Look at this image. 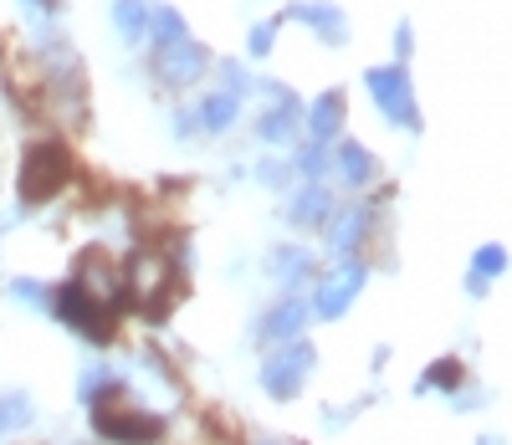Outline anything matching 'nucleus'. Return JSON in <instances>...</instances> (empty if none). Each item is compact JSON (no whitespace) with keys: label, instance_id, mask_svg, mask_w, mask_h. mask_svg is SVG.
<instances>
[{"label":"nucleus","instance_id":"13","mask_svg":"<svg viewBox=\"0 0 512 445\" xmlns=\"http://www.w3.org/2000/svg\"><path fill=\"white\" fill-rule=\"evenodd\" d=\"M338 123H344V98H338V93H323L318 103H313V139L323 144V139H333V133H338Z\"/></svg>","mask_w":512,"mask_h":445},{"label":"nucleus","instance_id":"11","mask_svg":"<svg viewBox=\"0 0 512 445\" xmlns=\"http://www.w3.org/2000/svg\"><path fill=\"white\" fill-rule=\"evenodd\" d=\"M364 226H369V210H364V205H349L344 215L333 220V236H328V246H333L338 256H349V251H354V241L364 236Z\"/></svg>","mask_w":512,"mask_h":445},{"label":"nucleus","instance_id":"15","mask_svg":"<svg viewBox=\"0 0 512 445\" xmlns=\"http://www.w3.org/2000/svg\"><path fill=\"white\" fill-rule=\"evenodd\" d=\"M338 169H344V180H349V185H364L369 174H374V159H369V149L344 144V154H338Z\"/></svg>","mask_w":512,"mask_h":445},{"label":"nucleus","instance_id":"22","mask_svg":"<svg viewBox=\"0 0 512 445\" xmlns=\"http://www.w3.org/2000/svg\"><path fill=\"white\" fill-rule=\"evenodd\" d=\"M297 169H303V174H313V180H318V174L328 169V154H323V144H313V149H303V154H297Z\"/></svg>","mask_w":512,"mask_h":445},{"label":"nucleus","instance_id":"10","mask_svg":"<svg viewBox=\"0 0 512 445\" xmlns=\"http://www.w3.org/2000/svg\"><path fill=\"white\" fill-rule=\"evenodd\" d=\"M333 215V200L323 185H308L303 195L292 200V226H323V220Z\"/></svg>","mask_w":512,"mask_h":445},{"label":"nucleus","instance_id":"14","mask_svg":"<svg viewBox=\"0 0 512 445\" xmlns=\"http://www.w3.org/2000/svg\"><path fill=\"white\" fill-rule=\"evenodd\" d=\"M303 323H308V307H303V302H282L277 313L267 318L262 333H267V338H297V328H303Z\"/></svg>","mask_w":512,"mask_h":445},{"label":"nucleus","instance_id":"1","mask_svg":"<svg viewBox=\"0 0 512 445\" xmlns=\"http://www.w3.org/2000/svg\"><path fill=\"white\" fill-rule=\"evenodd\" d=\"M67 180H72V154H67L62 144H36V149H26V159H21L16 190H21L26 205H41V200H52Z\"/></svg>","mask_w":512,"mask_h":445},{"label":"nucleus","instance_id":"21","mask_svg":"<svg viewBox=\"0 0 512 445\" xmlns=\"http://www.w3.org/2000/svg\"><path fill=\"white\" fill-rule=\"evenodd\" d=\"M103 384H113V369H88V374L77 379V394H82V399H98Z\"/></svg>","mask_w":512,"mask_h":445},{"label":"nucleus","instance_id":"18","mask_svg":"<svg viewBox=\"0 0 512 445\" xmlns=\"http://www.w3.org/2000/svg\"><path fill=\"white\" fill-rule=\"evenodd\" d=\"M502 266H507V251H502V246H482L477 261H472V282H477L472 292H482V277H497Z\"/></svg>","mask_w":512,"mask_h":445},{"label":"nucleus","instance_id":"29","mask_svg":"<svg viewBox=\"0 0 512 445\" xmlns=\"http://www.w3.org/2000/svg\"><path fill=\"white\" fill-rule=\"evenodd\" d=\"M482 445H497V440H482Z\"/></svg>","mask_w":512,"mask_h":445},{"label":"nucleus","instance_id":"7","mask_svg":"<svg viewBox=\"0 0 512 445\" xmlns=\"http://www.w3.org/2000/svg\"><path fill=\"white\" fill-rule=\"evenodd\" d=\"M205 52L195 47V41L185 36V41H175V47H164V52H154V72L169 82V87H185V82H195L200 72H205Z\"/></svg>","mask_w":512,"mask_h":445},{"label":"nucleus","instance_id":"28","mask_svg":"<svg viewBox=\"0 0 512 445\" xmlns=\"http://www.w3.org/2000/svg\"><path fill=\"white\" fill-rule=\"evenodd\" d=\"M26 6H41V11H52V6H57V0H26Z\"/></svg>","mask_w":512,"mask_h":445},{"label":"nucleus","instance_id":"6","mask_svg":"<svg viewBox=\"0 0 512 445\" xmlns=\"http://www.w3.org/2000/svg\"><path fill=\"white\" fill-rule=\"evenodd\" d=\"M359 287H364V266H354V261L338 266L328 282H318V297H313L318 318H344V307L359 297Z\"/></svg>","mask_w":512,"mask_h":445},{"label":"nucleus","instance_id":"23","mask_svg":"<svg viewBox=\"0 0 512 445\" xmlns=\"http://www.w3.org/2000/svg\"><path fill=\"white\" fill-rule=\"evenodd\" d=\"M456 379H461V369H456V364H451V359H446V364H436V369H431V374H425V389H431V384H441V389H451V384H456Z\"/></svg>","mask_w":512,"mask_h":445},{"label":"nucleus","instance_id":"25","mask_svg":"<svg viewBox=\"0 0 512 445\" xmlns=\"http://www.w3.org/2000/svg\"><path fill=\"white\" fill-rule=\"evenodd\" d=\"M272 52V26H256L251 31V57H267Z\"/></svg>","mask_w":512,"mask_h":445},{"label":"nucleus","instance_id":"12","mask_svg":"<svg viewBox=\"0 0 512 445\" xmlns=\"http://www.w3.org/2000/svg\"><path fill=\"white\" fill-rule=\"evenodd\" d=\"M113 26L123 31V41H139L149 31V6L144 0H113Z\"/></svg>","mask_w":512,"mask_h":445},{"label":"nucleus","instance_id":"2","mask_svg":"<svg viewBox=\"0 0 512 445\" xmlns=\"http://www.w3.org/2000/svg\"><path fill=\"white\" fill-rule=\"evenodd\" d=\"M93 425L103 440H118V445H149L159 435V420L134 410V405H113V394L98 399V410H93Z\"/></svg>","mask_w":512,"mask_h":445},{"label":"nucleus","instance_id":"5","mask_svg":"<svg viewBox=\"0 0 512 445\" xmlns=\"http://www.w3.org/2000/svg\"><path fill=\"white\" fill-rule=\"evenodd\" d=\"M57 313H62V323H72L82 338H93V343H103V338H108V313H113V307L93 302L77 282H67V287L57 292Z\"/></svg>","mask_w":512,"mask_h":445},{"label":"nucleus","instance_id":"3","mask_svg":"<svg viewBox=\"0 0 512 445\" xmlns=\"http://www.w3.org/2000/svg\"><path fill=\"white\" fill-rule=\"evenodd\" d=\"M369 93H374V103L384 108V118L390 123H400V128H420V113H415V98H410V82H405V72L400 67H374L369 77Z\"/></svg>","mask_w":512,"mask_h":445},{"label":"nucleus","instance_id":"24","mask_svg":"<svg viewBox=\"0 0 512 445\" xmlns=\"http://www.w3.org/2000/svg\"><path fill=\"white\" fill-rule=\"evenodd\" d=\"M11 292H16V302H31V307L47 302V292H41L36 282H26V277H21V282H11Z\"/></svg>","mask_w":512,"mask_h":445},{"label":"nucleus","instance_id":"4","mask_svg":"<svg viewBox=\"0 0 512 445\" xmlns=\"http://www.w3.org/2000/svg\"><path fill=\"white\" fill-rule=\"evenodd\" d=\"M313 364H318V353H313L308 343H292V348H282V353H272V359H267L262 389L277 394V399H292L297 389H303V379H308Z\"/></svg>","mask_w":512,"mask_h":445},{"label":"nucleus","instance_id":"8","mask_svg":"<svg viewBox=\"0 0 512 445\" xmlns=\"http://www.w3.org/2000/svg\"><path fill=\"white\" fill-rule=\"evenodd\" d=\"M128 287L139 292V302L149 307V313H164V287H169V266H164V256H154V251H139L134 256V266H128Z\"/></svg>","mask_w":512,"mask_h":445},{"label":"nucleus","instance_id":"27","mask_svg":"<svg viewBox=\"0 0 512 445\" xmlns=\"http://www.w3.org/2000/svg\"><path fill=\"white\" fill-rule=\"evenodd\" d=\"M262 180H267V185H287V169H282V164H267Z\"/></svg>","mask_w":512,"mask_h":445},{"label":"nucleus","instance_id":"9","mask_svg":"<svg viewBox=\"0 0 512 445\" xmlns=\"http://www.w3.org/2000/svg\"><path fill=\"white\" fill-rule=\"evenodd\" d=\"M287 16H292V21H303V26H313V31H323L328 47H344V36H349L344 11H338V6H292Z\"/></svg>","mask_w":512,"mask_h":445},{"label":"nucleus","instance_id":"20","mask_svg":"<svg viewBox=\"0 0 512 445\" xmlns=\"http://www.w3.org/2000/svg\"><path fill=\"white\" fill-rule=\"evenodd\" d=\"M26 420H31V410H26V394L0 399V435H6V430H16V425H26Z\"/></svg>","mask_w":512,"mask_h":445},{"label":"nucleus","instance_id":"17","mask_svg":"<svg viewBox=\"0 0 512 445\" xmlns=\"http://www.w3.org/2000/svg\"><path fill=\"white\" fill-rule=\"evenodd\" d=\"M154 41H159V52H164V47H175V41H185V21L169 11V6L154 11Z\"/></svg>","mask_w":512,"mask_h":445},{"label":"nucleus","instance_id":"26","mask_svg":"<svg viewBox=\"0 0 512 445\" xmlns=\"http://www.w3.org/2000/svg\"><path fill=\"white\" fill-rule=\"evenodd\" d=\"M277 266H282L287 277H297V272H303V256H297V251H282V256H277Z\"/></svg>","mask_w":512,"mask_h":445},{"label":"nucleus","instance_id":"16","mask_svg":"<svg viewBox=\"0 0 512 445\" xmlns=\"http://www.w3.org/2000/svg\"><path fill=\"white\" fill-rule=\"evenodd\" d=\"M262 139H267V144H287V139H292V98L277 103V108L262 118Z\"/></svg>","mask_w":512,"mask_h":445},{"label":"nucleus","instance_id":"19","mask_svg":"<svg viewBox=\"0 0 512 445\" xmlns=\"http://www.w3.org/2000/svg\"><path fill=\"white\" fill-rule=\"evenodd\" d=\"M231 123H236V98H231V93H221V98L205 103V128L221 133V128H231Z\"/></svg>","mask_w":512,"mask_h":445}]
</instances>
